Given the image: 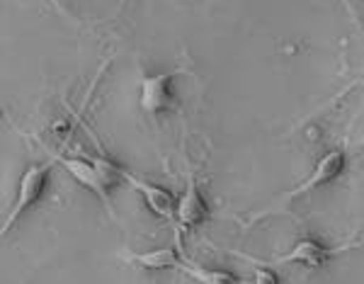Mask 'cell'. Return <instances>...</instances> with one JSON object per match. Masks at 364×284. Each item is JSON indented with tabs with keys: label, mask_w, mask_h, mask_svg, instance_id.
<instances>
[{
	"label": "cell",
	"mask_w": 364,
	"mask_h": 284,
	"mask_svg": "<svg viewBox=\"0 0 364 284\" xmlns=\"http://www.w3.org/2000/svg\"><path fill=\"white\" fill-rule=\"evenodd\" d=\"M258 284H277L280 282V277L275 275V272H270L267 265H258V270H255V277H253Z\"/></svg>",
	"instance_id": "10"
},
{
	"label": "cell",
	"mask_w": 364,
	"mask_h": 284,
	"mask_svg": "<svg viewBox=\"0 0 364 284\" xmlns=\"http://www.w3.org/2000/svg\"><path fill=\"white\" fill-rule=\"evenodd\" d=\"M127 260L146 270H175L182 265V258L175 248H156L149 253H127Z\"/></svg>",
	"instance_id": "8"
},
{
	"label": "cell",
	"mask_w": 364,
	"mask_h": 284,
	"mask_svg": "<svg viewBox=\"0 0 364 284\" xmlns=\"http://www.w3.org/2000/svg\"><path fill=\"white\" fill-rule=\"evenodd\" d=\"M51 3H54V5H56V8H59V10H61V13H64V8H61V5H59V0H51Z\"/></svg>",
	"instance_id": "11"
},
{
	"label": "cell",
	"mask_w": 364,
	"mask_h": 284,
	"mask_svg": "<svg viewBox=\"0 0 364 284\" xmlns=\"http://www.w3.org/2000/svg\"><path fill=\"white\" fill-rule=\"evenodd\" d=\"M362 243H352V246H343V248H328L323 246V243L314 241V238H304V241H299L297 246L292 248L289 253L280 255V258L275 260H255L250 258V255H241L243 260H248V263L253 265H267V268H277V265H306V268H321V265H326V260L331 258L335 253H343V251H350V248H362Z\"/></svg>",
	"instance_id": "2"
},
{
	"label": "cell",
	"mask_w": 364,
	"mask_h": 284,
	"mask_svg": "<svg viewBox=\"0 0 364 284\" xmlns=\"http://www.w3.org/2000/svg\"><path fill=\"white\" fill-rule=\"evenodd\" d=\"M345 163H348V153H345V149L328 151L326 156H323L321 161L316 163V168L311 170V175L304 180V183L297 185V187H294V190L284 192V195L280 197V200H277V204H272V207L263 209V212H260V214H255V217L250 219L248 224H253V221H258V219L267 217V214L277 212V207H282V204H287V202L297 200V197H301V195H309V192L321 190V187H326L328 183H333L335 178H340V175H343Z\"/></svg>",
	"instance_id": "1"
},
{
	"label": "cell",
	"mask_w": 364,
	"mask_h": 284,
	"mask_svg": "<svg viewBox=\"0 0 364 284\" xmlns=\"http://www.w3.org/2000/svg\"><path fill=\"white\" fill-rule=\"evenodd\" d=\"M362 144H364V136H362Z\"/></svg>",
	"instance_id": "12"
},
{
	"label": "cell",
	"mask_w": 364,
	"mask_h": 284,
	"mask_svg": "<svg viewBox=\"0 0 364 284\" xmlns=\"http://www.w3.org/2000/svg\"><path fill=\"white\" fill-rule=\"evenodd\" d=\"M122 183L132 185V190H136L141 197H144V202L149 204V209L156 214V217H161L166 221H173L178 217V202H175L173 192L166 190V187H158L144 178H136V175L129 173L127 168H122Z\"/></svg>",
	"instance_id": "4"
},
{
	"label": "cell",
	"mask_w": 364,
	"mask_h": 284,
	"mask_svg": "<svg viewBox=\"0 0 364 284\" xmlns=\"http://www.w3.org/2000/svg\"><path fill=\"white\" fill-rule=\"evenodd\" d=\"M185 192H182L180 202H178V224L182 229H195V226L204 224V219L209 217V204L204 202L202 192H199V185H197V178L190 168V161L185 156Z\"/></svg>",
	"instance_id": "5"
},
{
	"label": "cell",
	"mask_w": 364,
	"mask_h": 284,
	"mask_svg": "<svg viewBox=\"0 0 364 284\" xmlns=\"http://www.w3.org/2000/svg\"><path fill=\"white\" fill-rule=\"evenodd\" d=\"M49 183V168L47 166H30L22 173L20 183H17V200L10 209V214L3 221V236L20 221L22 214L30 207L37 204L39 197L44 195V187Z\"/></svg>",
	"instance_id": "3"
},
{
	"label": "cell",
	"mask_w": 364,
	"mask_h": 284,
	"mask_svg": "<svg viewBox=\"0 0 364 284\" xmlns=\"http://www.w3.org/2000/svg\"><path fill=\"white\" fill-rule=\"evenodd\" d=\"M180 270L187 272V275H192L197 282H204V284H233V282H238V277L231 275V272H226V270H204V268H199V265L190 263V260H185V258H182Z\"/></svg>",
	"instance_id": "9"
},
{
	"label": "cell",
	"mask_w": 364,
	"mask_h": 284,
	"mask_svg": "<svg viewBox=\"0 0 364 284\" xmlns=\"http://www.w3.org/2000/svg\"><path fill=\"white\" fill-rule=\"evenodd\" d=\"M180 71H168V73H158V76H144L141 78V98L139 105L144 112L149 115H158L170 105V83L175 81Z\"/></svg>",
	"instance_id": "7"
},
{
	"label": "cell",
	"mask_w": 364,
	"mask_h": 284,
	"mask_svg": "<svg viewBox=\"0 0 364 284\" xmlns=\"http://www.w3.org/2000/svg\"><path fill=\"white\" fill-rule=\"evenodd\" d=\"M51 158H56V161H59L83 187H88V190L93 192L112 214V200H110V192H107L110 185L102 180V175H100L98 166L93 163V158H90V161L88 158H68V156H61V153H51Z\"/></svg>",
	"instance_id": "6"
}]
</instances>
